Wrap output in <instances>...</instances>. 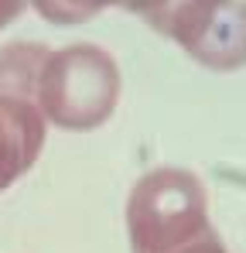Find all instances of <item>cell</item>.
<instances>
[{
  "label": "cell",
  "mask_w": 246,
  "mask_h": 253,
  "mask_svg": "<svg viewBox=\"0 0 246 253\" xmlns=\"http://www.w3.org/2000/svg\"><path fill=\"white\" fill-rule=\"evenodd\" d=\"M44 147V117L31 99L0 92V192L35 168Z\"/></svg>",
  "instance_id": "obj_4"
},
{
  "label": "cell",
  "mask_w": 246,
  "mask_h": 253,
  "mask_svg": "<svg viewBox=\"0 0 246 253\" xmlns=\"http://www.w3.org/2000/svg\"><path fill=\"white\" fill-rule=\"evenodd\" d=\"M126 233L133 253H229L208 219L202 178L185 168L137 178L126 199Z\"/></svg>",
  "instance_id": "obj_1"
},
{
  "label": "cell",
  "mask_w": 246,
  "mask_h": 253,
  "mask_svg": "<svg viewBox=\"0 0 246 253\" xmlns=\"http://www.w3.org/2000/svg\"><path fill=\"white\" fill-rule=\"evenodd\" d=\"M48 24H62V28H72V24H85L92 21L96 14H103L106 7H123L130 14H140L151 28L161 21V14L171 7V0H28Z\"/></svg>",
  "instance_id": "obj_5"
},
{
  "label": "cell",
  "mask_w": 246,
  "mask_h": 253,
  "mask_svg": "<svg viewBox=\"0 0 246 253\" xmlns=\"http://www.w3.org/2000/svg\"><path fill=\"white\" fill-rule=\"evenodd\" d=\"M28 99L38 106L44 124L58 130H96L120 103V69L117 58L99 44L44 48L28 85Z\"/></svg>",
  "instance_id": "obj_2"
},
{
  "label": "cell",
  "mask_w": 246,
  "mask_h": 253,
  "mask_svg": "<svg viewBox=\"0 0 246 253\" xmlns=\"http://www.w3.org/2000/svg\"><path fill=\"white\" fill-rule=\"evenodd\" d=\"M24 7H28V0H0V31L7 24H14L24 14Z\"/></svg>",
  "instance_id": "obj_6"
},
{
  "label": "cell",
  "mask_w": 246,
  "mask_h": 253,
  "mask_svg": "<svg viewBox=\"0 0 246 253\" xmlns=\"http://www.w3.org/2000/svg\"><path fill=\"white\" fill-rule=\"evenodd\" d=\"M154 28L212 72L246 65V0H171Z\"/></svg>",
  "instance_id": "obj_3"
}]
</instances>
